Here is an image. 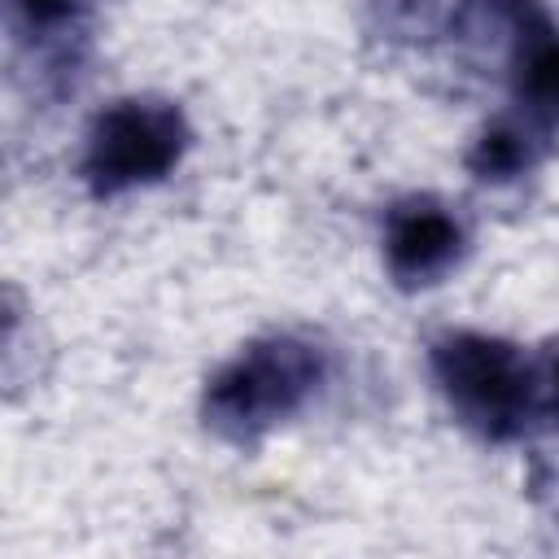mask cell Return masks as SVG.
<instances>
[{
  "mask_svg": "<svg viewBox=\"0 0 559 559\" xmlns=\"http://www.w3.org/2000/svg\"><path fill=\"white\" fill-rule=\"evenodd\" d=\"M4 17L26 48H66L87 17V0H4Z\"/></svg>",
  "mask_w": 559,
  "mask_h": 559,
  "instance_id": "7",
  "label": "cell"
},
{
  "mask_svg": "<svg viewBox=\"0 0 559 559\" xmlns=\"http://www.w3.org/2000/svg\"><path fill=\"white\" fill-rule=\"evenodd\" d=\"M467 249L459 214L437 197H402L384 214V266L402 288L441 284Z\"/></svg>",
  "mask_w": 559,
  "mask_h": 559,
  "instance_id": "4",
  "label": "cell"
},
{
  "mask_svg": "<svg viewBox=\"0 0 559 559\" xmlns=\"http://www.w3.org/2000/svg\"><path fill=\"white\" fill-rule=\"evenodd\" d=\"M432 376L459 424L485 441H515L537 419V371L520 345L485 332H445L428 349Z\"/></svg>",
  "mask_w": 559,
  "mask_h": 559,
  "instance_id": "2",
  "label": "cell"
},
{
  "mask_svg": "<svg viewBox=\"0 0 559 559\" xmlns=\"http://www.w3.org/2000/svg\"><path fill=\"white\" fill-rule=\"evenodd\" d=\"M323 349L293 332H271L249 341L231 362H223L201 397V419L231 445L266 437L275 424L293 419L323 384Z\"/></svg>",
  "mask_w": 559,
  "mask_h": 559,
  "instance_id": "1",
  "label": "cell"
},
{
  "mask_svg": "<svg viewBox=\"0 0 559 559\" xmlns=\"http://www.w3.org/2000/svg\"><path fill=\"white\" fill-rule=\"evenodd\" d=\"M550 131H542L533 118L524 114H502L493 118L467 148V170L480 183H511L520 175H528L546 153H550Z\"/></svg>",
  "mask_w": 559,
  "mask_h": 559,
  "instance_id": "6",
  "label": "cell"
},
{
  "mask_svg": "<svg viewBox=\"0 0 559 559\" xmlns=\"http://www.w3.org/2000/svg\"><path fill=\"white\" fill-rule=\"evenodd\" d=\"M188 118L175 100L127 96L96 114L83 148V183L96 197H118L166 179L188 153Z\"/></svg>",
  "mask_w": 559,
  "mask_h": 559,
  "instance_id": "3",
  "label": "cell"
},
{
  "mask_svg": "<svg viewBox=\"0 0 559 559\" xmlns=\"http://www.w3.org/2000/svg\"><path fill=\"white\" fill-rule=\"evenodd\" d=\"M507 61H511V92H515V114L533 118L542 131H559V31L542 0H520L511 39H507Z\"/></svg>",
  "mask_w": 559,
  "mask_h": 559,
  "instance_id": "5",
  "label": "cell"
},
{
  "mask_svg": "<svg viewBox=\"0 0 559 559\" xmlns=\"http://www.w3.org/2000/svg\"><path fill=\"white\" fill-rule=\"evenodd\" d=\"M533 371H537V419L559 424V341H550L533 358Z\"/></svg>",
  "mask_w": 559,
  "mask_h": 559,
  "instance_id": "9",
  "label": "cell"
},
{
  "mask_svg": "<svg viewBox=\"0 0 559 559\" xmlns=\"http://www.w3.org/2000/svg\"><path fill=\"white\" fill-rule=\"evenodd\" d=\"M463 0H371V22L397 44H428L454 31Z\"/></svg>",
  "mask_w": 559,
  "mask_h": 559,
  "instance_id": "8",
  "label": "cell"
}]
</instances>
